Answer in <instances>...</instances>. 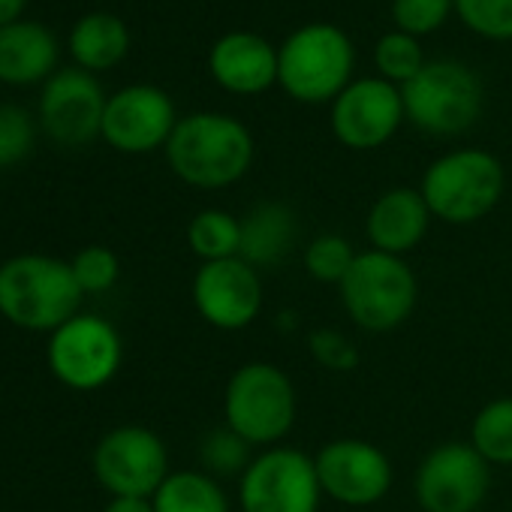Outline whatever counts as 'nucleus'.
I'll list each match as a JSON object with an SVG mask.
<instances>
[{
  "mask_svg": "<svg viewBox=\"0 0 512 512\" xmlns=\"http://www.w3.org/2000/svg\"><path fill=\"white\" fill-rule=\"evenodd\" d=\"M353 46L332 25L296 31L278 52V82L299 103H326L350 85Z\"/></svg>",
  "mask_w": 512,
  "mask_h": 512,
  "instance_id": "nucleus-7",
  "label": "nucleus"
},
{
  "mask_svg": "<svg viewBox=\"0 0 512 512\" xmlns=\"http://www.w3.org/2000/svg\"><path fill=\"white\" fill-rule=\"evenodd\" d=\"M211 76L229 94H263L278 82V52L256 34H226L208 58Z\"/></svg>",
  "mask_w": 512,
  "mask_h": 512,
  "instance_id": "nucleus-18",
  "label": "nucleus"
},
{
  "mask_svg": "<svg viewBox=\"0 0 512 512\" xmlns=\"http://www.w3.org/2000/svg\"><path fill=\"white\" fill-rule=\"evenodd\" d=\"M124 359V344L118 329L94 314H76L70 323L52 332L49 368L52 374L79 392H94L106 386Z\"/></svg>",
  "mask_w": 512,
  "mask_h": 512,
  "instance_id": "nucleus-9",
  "label": "nucleus"
},
{
  "mask_svg": "<svg viewBox=\"0 0 512 512\" xmlns=\"http://www.w3.org/2000/svg\"><path fill=\"white\" fill-rule=\"evenodd\" d=\"M166 160L184 184L220 190L247 175L253 139L247 127L229 115L196 112L175 124L166 142Z\"/></svg>",
  "mask_w": 512,
  "mask_h": 512,
  "instance_id": "nucleus-1",
  "label": "nucleus"
},
{
  "mask_svg": "<svg viewBox=\"0 0 512 512\" xmlns=\"http://www.w3.org/2000/svg\"><path fill=\"white\" fill-rule=\"evenodd\" d=\"M175 124V106L160 88L133 85L106 103L103 139L124 154H145L166 145Z\"/></svg>",
  "mask_w": 512,
  "mask_h": 512,
  "instance_id": "nucleus-16",
  "label": "nucleus"
},
{
  "mask_svg": "<svg viewBox=\"0 0 512 512\" xmlns=\"http://www.w3.org/2000/svg\"><path fill=\"white\" fill-rule=\"evenodd\" d=\"M491 485V464L467 443L434 446L416 470V500L425 512H476Z\"/></svg>",
  "mask_w": 512,
  "mask_h": 512,
  "instance_id": "nucleus-10",
  "label": "nucleus"
},
{
  "mask_svg": "<svg viewBox=\"0 0 512 512\" xmlns=\"http://www.w3.org/2000/svg\"><path fill=\"white\" fill-rule=\"evenodd\" d=\"M356 250L350 244V238L338 235V232H323L317 235L305 253H302V263H305V272L308 278L320 281V284H338L347 278V272L353 269L356 263Z\"/></svg>",
  "mask_w": 512,
  "mask_h": 512,
  "instance_id": "nucleus-25",
  "label": "nucleus"
},
{
  "mask_svg": "<svg viewBox=\"0 0 512 512\" xmlns=\"http://www.w3.org/2000/svg\"><path fill=\"white\" fill-rule=\"evenodd\" d=\"M308 350L326 371H353L359 365V347L341 329H317L308 338Z\"/></svg>",
  "mask_w": 512,
  "mask_h": 512,
  "instance_id": "nucleus-32",
  "label": "nucleus"
},
{
  "mask_svg": "<svg viewBox=\"0 0 512 512\" xmlns=\"http://www.w3.org/2000/svg\"><path fill=\"white\" fill-rule=\"evenodd\" d=\"M97 482L112 497H154L169 476L166 443L142 425H121L94 449Z\"/></svg>",
  "mask_w": 512,
  "mask_h": 512,
  "instance_id": "nucleus-11",
  "label": "nucleus"
},
{
  "mask_svg": "<svg viewBox=\"0 0 512 512\" xmlns=\"http://www.w3.org/2000/svg\"><path fill=\"white\" fill-rule=\"evenodd\" d=\"M25 0H0V28H7L16 22V16L22 13Z\"/></svg>",
  "mask_w": 512,
  "mask_h": 512,
  "instance_id": "nucleus-34",
  "label": "nucleus"
},
{
  "mask_svg": "<svg viewBox=\"0 0 512 512\" xmlns=\"http://www.w3.org/2000/svg\"><path fill=\"white\" fill-rule=\"evenodd\" d=\"M404 115L428 136H458L470 130L482 112V82L458 61L425 64L401 85Z\"/></svg>",
  "mask_w": 512,
  "mask_h": 512,
  "instance_id": "nucleus-6",
  "label": "nucleus"
},
{
  "mask_svg": "<svg viewBox=\"0 0 512 512\" xmlns=\"http://www.w3.org/2000/svg\"><path fill=\"white\" fill-rule=\"evenodd\" d=\"M58 64V40L37 22H13L0 28V79L31 85L49 76Z\"/></svg>",
  "mask_w": 512,
  "mask_h": 512,
  "instance_id": "nucleus-20",
  "label": "nucleus"
},
{
  "mask_svg": "<svg viewBox=\"0 0 512 512\" xmlns=\"http://www.w3.org/2000/svg\"><path fill=\"white\" fill-rule=\"evenodd\" d=\"M341 302L347 317L374 335L392 332L413 317L419 284L404 256L365 250L341 281Z\"/></svg>",
  "mask_w": 512,
  "mask_h": 512,
  "instance_id": "nucleus-4",
  "label": "nucleus"
},
{
  "mask_svg": "<svg viewBox=\"0 0 512 512\" xmlns=\"http://www.w3.org/2000/svg\"><path fill=\"white\" fill-rule=\"evenodd\" d=\"M187 244L202 263L235 260L241 253V217L220 208H205L190 220Z\"/></svg>",
  "mask_w": 512,
  "mask_h": 512,
  "instance_id": "nucleus-23",
  "label": "nucleus"
},
{
  "mask_svg": "<svg viewBox=\"0 0 512 512\" xmlns=\"http://www.w3.org/2000/svg\"><path fill=\"white\" fill-rule=\"evenodd\" d=\"M374 61H377V67H380L386 82H401V85H407L425 67L419 43L410 34H401V31L386 34L377 43Z\"/></svg>",
  "mask_w": 512,
  "mask_h": 512,
  "instance_id": "nucleus-27",
  "label": "nucleus"
},
{
  "mask_svg": "<svg viewBox=\"0 0 512 512\" xmlns=\"http://www.w3.org/2000/svg\"><path fill=\"white\" fill-rule=\"evenodd\" d=\"M154 512H232L223 485L202 470H175L151 497Z\"/></svg>",
  "mask_w": 512,
  "mask_h": 512,
  "instance_id": "nucleus-21",
  "label": "nucleus"
},
{
  "mask_svg": "<svg viewBox=\"0 0 512 512\" xmlns=\"http://www.w3.org/2000/svg\"><path fill=\"white\" fill-rule=\"evenodd\" d=\"M130 37L118 16L91 13L85 16L70 37V52L85 70H109L127 55Z\"/></svg>",
  "mask_w": 512,
  "mask_h": 512,
  "instance_id": "nucleus-22",
  "label": "nucleus"
},
{
  "mask_svg": "<svg viewBox=\"0 0 512 512\" xmlns=\"http://www.w3.org/2000/svg\"><path fill=\"white\" fill-rule=\"evenodd\" d=\"M250 449L253 446L244 437H238L232 428L223 425V428H214L205 434L199 455H202L205 470L217 479V476H241L247 470V464L253 461Z\"/></svg>",
  "mask_w": 512,
  "mask_h": 512,
  "instance_id": "nucleus-26",
  "label": "nucleus"
},
{
  "mask_svg": "<svg viewBox=\"0 0 512 512\" xmlns=\"http://www.w3.org/2000/svg\"><path fill=\"white\" fill-rule=\"evenodd\" d=\"M434 214L422 196V190L413 187H392L368 211L365 220V235L371 241V250L392 253V256H407L422 244L428 235Z\"/></svg>",
  "mask_w": 512,
  "mask_h": 512,
  "instance_id": "nucleus-17",
  "label": "nucleus"
},
{
  "mask_svg": "<svg viewBox=\"0 0 512 512\" xmlns=\"http://www.w3.org/2000/svg\"><path fill=\"white\" fill-rule=\"evenodd\" d=\"M470 446L491 467H512V398H494L473 416Z\"/></svg>",
  "mask_w": 512,
  "mask_h": 512,
  "instance_id": "nucleus-24",
  "label": "nucleus"
},
{
  "mask_svg": "<svg viewBox=\"0 0 512 512\" xmlns=\"http://www.w3.org/2000/svg\"><path fill=\"white\" fill-rule=\"evenodd\" d=\"M314 464L323 497H332L344 506L380 503L395 479L389 455L362 437L329 440L314 455Z\"/></svg>",
  "mask_w": 512,
  "mask_h": 512,
  "instance_id": "nucleus-12",
  "label": "nucleus"
},
{
  "mask_svg": "<svg viewBox=\"0 0 512 512\" xmlns=\"http://www.w3.org/2000/svg\"><path fill=\"white\" fill-rule=\"evenodd\" d=\"M404 118L401 91L386 79H359L332 103V133L341 145L356 151L386 145Z\"/></svg>",
  "mask_w": 512,
  "mask_h": 512,
  "instance_id": "nucleus-14",
  "label": "nucleus"
},
{
  "mask_svg": "<svg viewBox=\"0 0 512 512\" xmlns=\"http://www.w3.org/2000/svg\"><path fill=\"white\" fill-rule=\"evenodd\" d=\"M70 266H73V275H76L82 293H88V296H100V293L112 290L121 275L118 256L103 244H91V247L79 250Z\"/></svg>",
  "mask_w": 512,
  "mask_h": 512,
  "instance_id": "nucleus-28",
  "label": "nucleus"
},
{
  "mask_svg": "<svg viewBox=\"0 0 512 512\" xmlns=\"http://www.w3.org/2000/svg\"><path fill=\"white\" fill-rule=\"evenodd\" d=\"M263 278L241 256L220 263H202L193 278V305L199 317L220 329H247L263 311Z\"/></svg>",
  "mask_w": 512,
  "mask_h": 512,
  "instance_id": "nucleus-13",
  "label": "nucleus"
},
{
  "mask_svg": "<svg viewBox=\"0 0 512 512\" xmlns=\"http://www.w3.org/2000/svg\"><path fill=\"white\" fill-rule=\"evenodd\" d=\"M223 419L250 446H281L296 425L293 377L272 362H244L223 389Z\"/></svg>",
  "mask_w": 512,
  "mask_h": 512,
  "instance_id": "nucleus-3",
  "label": "nucleus"
},
{
  "mask_svg": "<svg viewBox=\"0 0 512 512\" xmlns=\"http://www.w3.org/2000/svg\"><path fill=\"white\" fill-rule=\"evenodd\" d=\"M317 464L293 446H269L238 476L241 512H320Z\"/></svg>",
  "mask_w": 512,
  "mask_h": 512,
  "instance_id": "nucleus-8",
  "label": "nucleus"
},
{
  "mask_svg": "<svg viewBox=\"0 0 512 512\" xmlns=\"http://www.w3.org/2000/svg\"><path fill=\"white\" fill-rule=\"evenodd\" d=\"M299 244V217L287 202H260L241 217V260L247 266L278 269Z\"/></svg>",
  "mask_w": 512,
  "mask_h": 512,
  "instance_id": "nucleus-19",
  "label": "nucleus"
},
{
  "mask_svg": "<svg viewBox=\"0 0 512 512\" xmlns=\"http://www.w3.org/2000/svg\"><path fill=\"white\" fill-rule=\"evenodd\" d=\"M34 148V121L22 106H0V166L25 160Z\"/></svg>",
  "mask_w": 512,
  "mask_h": 512,
  "instance_id": "nucleus-30",
  "label": "nucleus"
},
{
  "mask_svg": "<svg viewBox=\"0 0 512 512\" xmlns=\"http://www.w3.org/2000/svg\"><path fill=\"white\" fill-rule=\"evenodd\" d=\"M464 25L488 40H512V0H455Z\"/></svg>",
  "mask_w": 512,
  "mask_h": 512,
  "instance_id": "nucleus-29",
  "label": "nucleus"
},
{
  "mask_svg": "<svg viewBox=\"0 0 512 512\" xmlns=\"http://www.w3.org/2000/svg\"><path fill=\"white\" fill-rule=\"evenodd\" d=\"M452 7L455 0H392V16L401 34L419 37L437 31Z\"/></svg>",
  "mask_w": 512,
  "mask_h": 512,
  "instance_id": "nucleus-31",
  "label": "nucleus"
},
{
  "mask_svg": "<svg viewBox=\"0 0 512 512\" xmlns=\"http://www.w3.org/2000/svg\"><path fill=\"white\" fill-rule=\"evenodd\" d=\"M82 296L73 266L55 256L22 253L0 266V314L19 329H61L79 314Z\"/></svg>",
  "mask_w": 512,
  "mask_h": 512,
  "instance_id": "nucleus-2",
  "label": "nucleus"
},
{
  "mask_svg": "<svg viewBox=\"0 0 512 512\" xmlns=\"http://www.w3.org/2000/svg\"><path fill=\"white\" fill-rule=\"evenodd\" d=\"M506 187L500 160L482 148H461L434 160L422 178L431 214L449 226H467L494 211Z\"/></svg>",
  "mask_w": 512,
  "mask_h": 512,
  "instance_id": "nucleus-5",
  "label": "nucleus"
},
{
  "mask_svg": "<svg viewBox=\"0 0 512 512\" xmlns=\"http://www.w3.org/2000/svg\"><path fill=\"white\" fill-rule=\"evenodd\" d=\"M103 512H154L151 497H112Z\"/></svg>",
  "mask_w": 512,
  "mask_h": 512,
  "instance_id": "nucleus-33",
  "label": "nucleus"
},
{
  "mask_svg": "<svg viewBox=\"0 0 512 512\" xmlns=\"http://www.w3.org/2000/svg\"><path fill=\"white\" fill-rule=\"evenodd\" d=\"M106 97L88 70H61L49 79L40 97V118L46 133L70 148L103 136Z\"/></svg>",
  "mask_w": 512,
  "mask_h": 512,
  "instance_id": "nucleus-15",
  "label": "nucleus"
}]
</instances>
